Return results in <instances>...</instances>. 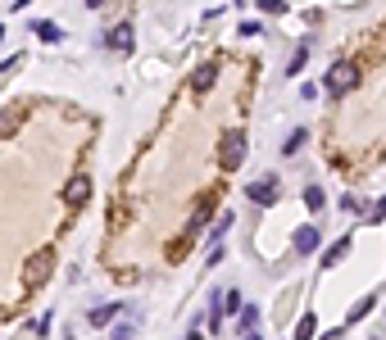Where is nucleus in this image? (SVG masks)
<instances>
[{"mask_svg":"<svg viewBox=\"0 0 386 340\" xmlns=\"http://www.w3.org/2000/svg\"><path fill=\"white\" fill-rule=\"evenodd\" d=\"M245 200H250V204H259V209L277 204V200H282V182H277L273 173L259 177V182H245Z\"/></svg>","mask_w":386,"mask_h":340,"instance_id":"f257e3e1","label":"nucleus"},{"mask_svg":"<svg viewBox=\"0 0 386 340\" xmlns=\"http://www.w3.org/2000/svg\"><path fill=\"white\" fill-rule=\"evenodd\" d=\"M241 159H245V132H223V145H219V168H241Z\"/></svg>","mask_w":386,"mask_h":340,"instance_id":"f03ea898","label":"nucleus"},{"mask_svg":"<svg viewBox=\"0 0 386 340\" xmlns=\"http://www.w3.org/2000/svg\"><path fill=\"white\" fill-rule=\"evenodd\" d=\"M354 82H359V68H354V64H345V59H341V64H332V73L323 77V87H327V96H332V100H336V96H345V91H350Z\"/></svg>","mask_w":386,"mask_h":340,"instance_id":"7ed1b4c3","label":"nucleus"},{"mask_svg":"<svg viewBox=\"0 0 386 340\" xmlns=\"http://www.w3.org/2000/svg\"><path fill=\"white\" fill-rule=\"evenodd\" d=\"M50 273H55V254L41 250V254H32V259H28L23 281H28V290H37V286H45V277H50Z\"/></svg>","mask_w":386,"mask_h":340,"instance_id":"20e7f679","label":"nucleus"},{"mask_svg":"<svg viewBox=\"0 0 386 340\" xmlns=\"http://www.w3.org/2000/svg\"><path fill=\"white\" fill-rule=\"evenodd\" d=\"M87 200H91V177H73V182L64 187V204L68 209H82Z\"/></svg>","mask_w":386,"mask_h":340,"instance_id":"39448f33","label":"nucleus"},{"mask_svg":"<svg viewBox=\"0 0 386 340\" xmlns=\"http://www.w3.org/2000/svg\"><path fill=\"white\" fill-rule=\"evenodd\" d=\"M23 118H28V109H23V105H10V109H0V141L19 132V127H23Z\"/></svg>","mask_w":386,"mask_h":340,"instance_id":"423d86ee","label":"nucleus"},{"mask_svg":"<svg viewBox=\"0 0 386 340\" xmlns=\"http://www.w3.org/2000/svg\"><path fill=\"white\" fill-rule=\"evenodd\" d=\"M291 245H296V254H314V250H318V227H314V222H305V227H296V236H291Z\"/></svg>","mask_w":386,"mask_h":340,"instance_id":"0eeeda50","label":"nucleus"},{"mask_svg":"<svg viewBox=\"0 0 386 340\" xmlns=\"http://www.w3.org/2000/svg\"><path fill=\"white\" fill-rule=\"evenodd\" d=\"M105 50H132V28H128V23L110 28V32H105Z\"/></svg>","mask_w":386,"mask_h":340,"instance_id":"6e6552de","label":"nucleus"},{"mask_svg":"<svg viewBox=\"0 0 386 340\" xmlns=\"http://www.w3.org/2000/svg\"><path fill=\"white\" fill-rule=\"evenodd\" d=\"M214 82H219V64H214V59H210V64H200L196 73H191V91H210Z\"/></svg>","mask_w":386,"mask_h":340,"instance_id":"1a4fd4ad","label":"nucleus"},{"mask_svg":"<svg viewBox=\"0 0 386 340\" xmlns=\"http://www.w3.org/2000/svg\"><path fill=\"white\" fill-rule=\"evenodd\" d=\"M119 318V304H100V308H91V327H110V322Z\"/></svg>","mask_w":386,"mask_h":340,"instance_id":"9d476101","label":"nucleus"},{"mask_svg":"<svg viewBox=\"0 0 386 340\" xmlns=\"http://www.w3.org/2000/svg\"><path fill=\"white\" fill-rule=\"evenodd\" d=\"M205 222H210V200H205V204H200L196 213L187 218V236H200V231H205Z\"/></svg>","mask_w":386,"mask_h":340,"instance_id":"9b49d317","label":"nucleus"},{"mask_svg":"<svg viewBox=\"0 0 386 340\" xmlns=\"http://www.w3.org/2000/svg\"><path fill=\"white\" fill-rule=\"evenodd\" d=\"M345 254H350V236H341V241L332 245V250L323 254V264H327V268H336V264H341V259H345Z\"/></svg>","mask_w":386,"mask_h":340,"instance_id":"f8f14e48","label":"nucleus"},{"mask_svg":"<svg viewBox=\"0 0 386 340\" xmlns=\"http://www.w3.org/2000/svg\"><path fill=\"white\" fill-rule=\"evenodd\" d=\"M236 322H241V331H254V327H259V304H241Z\"/></svg>","mask_w":386,"mask_h":340,"instance_id":"ddd939ff","label":"nucleus"},{"mask_svg":"<svg viewBox=\"0 0 386 340\" xmlns=\"http://www.w3.org/2000/svg\"><path fill=\"white\" fill-rule=\"evenodd\" d=\"M305 141H309V132H305V127H296V132L287 136V145H282V154H300V150H305Z\"/></svg>","mask_w":386,"mask_h":340,"instance_id":"4468645a","label":"nucleus"},{"mask_svg":"<svg viewBox=\"0 0 386 340\" xmlns=\"http://www.w3.org/2000/svg\"><path fill=\"white\" fill-rule=\"evenodd\" d=\"M305 204H309V213H318V209L327 204V195H323V187H305Z\"/></svg>","mask_w":386,"mask_h":340,"instance_id":"2eb2a0df","label":"nucleus"},{"mask_svg":"<svg viewBox=\"0 0 386 340\" xmlns=\"http://www.w3.org/2000/svg\"><path fill=\"white\" fill-rule=\"evenodd\" d=\"M32 32H37V36H41V41H45V45H55V41H59V36H64V32H59V28H55V23H37Z\"/></svg>","mask_w":386,"mask_h":340,"instance_id":"dca6fc26","label":"nucleus"},{"mask_svg":"<svg viewBox=\"0 0 386 340\" xmlns=\"http://www.w3.org/2000/svg\"><path fill=\"white\" fill-rule=\"evenodd\" d=\"M305 59H309V41L300 45L296 55H291V64H287V73H300V68H305Z\"/></svg>","mask_w":386,"mask_h":340,"instance_id":"f3484780","label":"nucleus"},{"mask_svg":"<svg viewBox=\"0 0 386 340\" xmlns=\"http://www.w3.org/2000/svg\"><path fill=\"white\" fill-rule=\"evenodd\" d=\"M223 313H241V295L236 290H223Z\"/></svg>","mask_w":386,"mask_h":340,"instance_id":"a211bd4d","label":"nucleus"},{"mask_svg":"<svg viewBox=\"0 0 386 340\" xmlns=\"http://www.w3.org/2000/svg\"><path fill=\"white\" fill-rule=\"evenodd\" d=\"M341 209H345V213H364V200H359V195H341Z\"/></svg>","mask_w":386,"mask_h":340,"instance_id":"6ab92c4d","label":"nucleus"},{"mask_svg":"<svg viewBox=\"0 0 386 340\" xmlns=\"http://www.w3.org/2000/svg\"><path fill=\"white\" fill-rule=\"evenodd\" d=\"M259 10L264 14H287V0H259Z\"/></svg>","mask_w":386,"mask_h":340,"instance_id":"aec40b11","label":"nucleus"},{"mask_svg":"<svg viewBox=\"0 0 386 340\" xmlns=\"http://www.w3.org/2000/svg\"><path fill=\"white\" fill-rule=\"evenodd\" d=\"M296 340H314V318H300V327H296Z\"/></svg>","mask_w":386,"mask_h":340,"instance_id":"412c9836","label":"nucleus"},{"mask_svg":"<svg viewBox=\"0 0 386 340\" xmlns=\"http://www.w3.org/2000/svg\"><path fill=\"white\" fill-rule=\"evenodd\" d=\"M227 227H232V213H223V218L214 222V241H219V236H223V231H227Z\"/></svg>","mask_w":386,"mask_h":340,"instance_id":"4be33fe9","label":"nucleus"},{"mask_svg":"<svg viewBox=\"0 0 386 340\" xmlns=\"http://www.w3.org/2000/svg\"><path fill=\"white\" fill-rule=\"evenodd\" d=\"M110 340H132V322H123V327H114Z\"/></svg>","mask_w":386,"mask_h":340,"instance_id":"5701e85b","label":"nucleus"},{"mask_svg":"<svg viewBox=\"0 0 386 340\" xmlns=\"http://www.w3.org/2000/svg\"><path fill=\"white\" fill-rule=\"evenodd\" d=\"M373 218H386V200H377V204H373Z\"/></svg>","mask_w":386,"mask_h":340,"instance_id":"b1692460","label":"nucleus"},{"mask_svg":"<svg viewBox=\"0 0 386 340\" xmlns=\"http://www.w3.org/2000/svg\"><path fill=\"white\" fill-rule=\"evenodd\" d=\"M241 340H259V331H241Z\"/></svg>","mask_w":386,"mask_h":340,"instance_id":"393cba45","label":"nucleus"},{"mask_svg":"<svg viewBox=\"0 0 386 340\" xmlns=\"http://www.w3.org/2000/svg\"><path fill=\"white\" fill-rule=\"evenodd\" d=\"M28 5H32V0H14V10H28Z\"/></svg>","mask_w":386,"mask_h":340,"instance_id":"a878e982","label":"nucleus"},{"mask_svg":"<svg viewBox=\"0 0 386 340\" xmlns=\"http://www.w3.org/2000/svg\"><path fill=\"white\" fill-rule=\"evenodd\" d=\"M100 5H105V0H87V10H100Z\"/></svg>","mask_w":386,"mask_h":340,"instance_id":"bb28decb","label":"nucleus"},{"mask_svg":"<svg viewBox=\"0 0 386 340\" xmlns=\"http://www.w3.org/2000/svg\"><path fill=\"white\" fill-rule=\"evenodd\" d=\"M187 340H205V331H191V336H187Z\"/></svg>","mask_w":386,"mask_h":340,"instance_id":"cd10ccee","label":"nucleus"},{"mask_svg":"<svg viewBox=\"0 0 386 340\" xmlns=\"http://www.w3.org/2000/svg\"><path fill=\"white\" fill-rule=\"evenodd\" d=\"M64 340H73V336H68V331H64Z\"/></svg>","mask_w":386,"mask_h":340,"instance_id":"c85d7f7f","label":"nucleus"}]
</instances>
